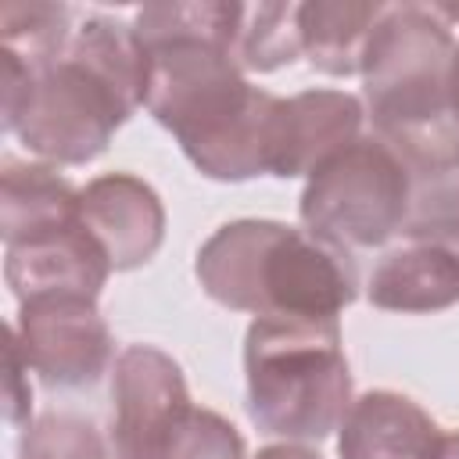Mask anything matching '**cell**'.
<instances>
[{"mask_svg": "<svg viewBox=\"0 0 459 459\" xmlns=\"http://www.w3.org/2000/svg\"><path fill=\"white\" fill-rule=\"evenodd\" d=\"M244 4H147L133 29L147 50L143 108L197 172L222 183L273 176L280 97L247 82L237 61Z\"/></svg>", "mask_w": 459, "mask_h": 459, "instance_id": "obj_1", "label": "cell"}, {"mask_svg": "<svg viewBox=\"0 0 459 459\" xmlns=\"http://www.w3.org/2000/svg\"><path fill=\"white\" fill-rule=\"evenodd\" d=\"M455 43L434 4L384 7L366 43L359 75L373 136L405 161L416 183L459 172V122L448 104Z\"/></svg>", "mask_w": 459, "mask_h": 459, "instance_id": "obj_2", "label": "cell"}, {"mask_svg": "<svg viewBox=\"0 0 459 459\" xmlns=\"http://www.w3.org/2000/svg\"><path fill=\"white\" fill-rule=\"evenodd\" d=\"M147 50L136 29L90 14L68 50L32 79L14 136L50 165H86L100 158L122 122L143 104Z\"/></svg>", "mask_w": 459, "mask_h": 459, "instance_id": "obj_3", "label": "cell"}, {"mask_svg": "<svg viewBox=\"0 0 459 459\" xmlns=\"http://www.w3.org/2000/svg\"><path fill=\"white\" fill-rule=\"evenodd\" d=\"M194 273L212 301L255 319H337L359 298L348 251L276 219L219 226L197 247Z\"/></svg>", "mask_w": 459, "mask_h": 459, "instance_id": "obj_4", "label": "cell"}, {"mask_svg": "<svg viewBox=\"0 0 459 459\" xmlns=\"http://www.w3.org/2000/svg\"><path fill=\"white\" fill-rule=\"evenodd\" d=\"M244 373L251 423L283 441L330 437L355 402L337 319H255Z\"/></svg>", "mask_w": 459, "mask_h": 459, "instance_id": "obj_5", "label": "cell"}, {"mask_svg": "<svg viewBox=\"0 0 459 459\" xmlns=\"http://www.w3.org/2000/svg\"><path fill=\"white\" fill-rule=\"evenodd\" d=\"M412 190L416 179L405 161L369 133L337 151L308 176L298 215L308 233L341 251L380 247L394 233H402Z\"/></svg>", "mask_w": 459, "mask_h": 459, "instance_id": "obj_6", "label": "cell"}, {"mask_svg": "<svg viewBox=\"0 0 459 459\" xmlns=\"http://www.w3.org/2000/svg\"><path fill=\"white\" fill-rule=\"evenodd\" d=\"M11 333L29 369L47 387H90L115 359L111 330L93 298L22 301Z\"/></svg>", "mask_w": 459, "mask_h": 459, "instance_id": "obj_7", "label": "cell"}, {"mask_svg": "<svg viewBox=\"0 0 459 459\" xmlns=\"http://www.w3.org/2000/svg\"><path fill=\"white\" fill-rule=\"evenodd\" d=\"M194 409L179 362L154 344H129L111 369V448L115 455L158 445Z\"/></svg>", "mask_w": 459, "mask_h": 459, "instance_id": "obj_8", "label": "cell"}, {"mask_svg": "<svg viewBox=\"0 0 459 459\" xmlns=\"http://www.w3.org/2000/svg\"><path fill=\"white\" fill-rule=\"evenodd\" d=\"M79 222L104 247L115 273L147 265L165 240V204L133 172H104L79 190Z\"/></svg>", "mask_w": 459, "mask_h": 459, "instance_id": "obj_9", "label": "cell"}, {"mask_svg": "<svg viewBox=\"0 0 459 459\" xmlns=\"http://www.w3.org/2000/svg\"><path fill=\"white\" fill-rule=\"evenodd\" d=\"M108 276H111V262L82 222L29 237L22 244H7V258H4V280L18 298V305L32 298L97 301Z\"/></svg>", "mask_w": 459, "mask_h": 459, "instance_id": "obj_10", "label": "cell"}, {"mask_svg": "<svg viewBox=\"0 0 459 459\" xmlns=\"http://www.w3.org/2000/svg\"><path fill=\"white\" fill-rule=\"evenodd\" d=\"M366 108L344 90H301L280 97L273 176H312L323 161L362 136Z\"/></svg>", "mask_w": 459, "mask_h": 459, "instance_id": "obj_11", "label": "cell"}, {"mask_svg": "<svg viewBox=\"0 0 459 459\" xmlns=\"http://www.w3.org/2000/svg\"><path fill=\"white\" fill-rule=\"evenodd\" d=\"M441 427L423 405L398 391H366L359 394L341 427L337 455L341 459H434L441 445Z\"/></svg>", "mask_w": 459, "mask_h": 459, "instance_id": "obj_12", "label": "cell"}, {"mask_svg": "<svg viewBox=\"0 0 459 459\" xmlns=\"http://www.w3.org/2000/svg\"><path fill=\"white\" fill-rule=\"evenodd\" d=\"M369 305L384 312H441L459 305V255L437 244L387 251L366 283Z\"/></svg>", "mask_w": 459, "mask_h": 459, "instance_id": "obj_13", "label": "cell"}, {"mask_svg": "<svg viewBox=\"0 0 459 459\" xmlns=\"http://www.w3.org/2000/svg\"><path fill=\"white\" fill-rule=\"evenodd\" d=\"M79 222V190L54 169L36 161H4L0 172V237L22 244L29 237Z\"/></svg>", "mask_w": 459, "mask_h": 459, "instance_id": "obj_14", "label": "cell"}, {"mask_svg": "<svg viewBox=\"0 0 459 459\" xmlns=\"http://www.w3.org/2000/svg\"><path fill=\"white\" fill-rule=\"evenodd\" d=\"M387 4L355 0H308L298 4L301 54L323 75H359L373 25Z\"/></svg>", "mask_w": 459, "mask_h": 459, "instance_id": "obj_15", "label": "cell"}, {"mask_svg": "<svg viewBox=\"0 0 459 459\" xmlns=\"http://www.w3.org/2000/svg\"><path fill=\"white\" fill-rule=\"evenodd\" d=\"M72 11L65 4L11 0L0 4V50L29 65L36 75L50 68L72 43Z\"/></svg>", "mask_w": 459, "mask_h": 459, "instance_id": "obj_16", "label": "cell"}, {"mask_svg": "<svg viewBox=\"0 0 459 459\" xmlns=\"http://www.w3.org/2000/svg\"><path fill=\"white\" fill-rule=\"evenodd\" d=\"M301 54L298 4H244L237 61L244 72H276Z\"/></svg>", "mask_w": 459, "mask_h": 459, "instance_id": "obj_17", "label": "cell"}, {"mask_svg": "<svg viewBox=\"0 0 459 459\" xmlns=\"http://www.w3.org/2000/svg\"><path fill=\"white\" fill-rule=\"evenodd\" d=\"M115 459H244V437L215 409L194 405L158 445Z\"/></svg>", "mask_w": 459, "mask_h": 459, "instance_id": "obj_18", "label": "cell"}, {"mask_svg": "<svg viewBox=\"0 0 459 459\" xmlns=\"http://www.w3.org/2000/svg\"><path fill=\"white\" fill-rule=\"evenodd\" d=\"M18 459H111V441L79 412H43L25 423Z\"/></svg>", "mask_w": 459, "mask_h": 459, "instance_id": "obj_19", "label": "cell"}, {"mask_svg": "<svg viewBox=\"0 0 459 459\" xmlns=\"http://www.w3.org/2000/svg\"><path fill=\"white\" fill-rule=\"evenodd\" d=\"M402 237H409L412 244H437L459 255V172L416 183Z\"/></svg>", "mask_w": 459, "mask_h": 459, "instance_id": "obj_20", "label": "cell"}, {"mask_svg": "<svg viewBox=\"0 0 459 459\" xmlns=\"http://www.w3.org/2000/svg\"><path fill=\"white\" fill-rule=\"evenodd\" d=\"M32 412V387H29V362L7 326V423H29Z\"/></svg>", "mask_w": 459, "mask_h": 459, "instance_id": "obj_21", "label": "cell"}, {"mask_svg": "<svg viewBox=\"0 0 459 459\" xmlns=\"http://www.w3.org/2000/svg\"><path fill=\"white\" fill-rule=\"evenodd\" d=\"M251 459H323L316 448H308V445H301V441H283V445H265V448H258V455H251Z\"/></svg>", "mask_w": 459, "mask_h": 459, "instance_id": "obj_22", "label": "cell"}, {"mask_svg": "<svg viewBox=\"0 0 459 459\" xmlns=\"http://www.w3.org/2000/svg\"><path fill=\"white\" fill-rule=\"evenodd\" d=\"M448 104H452V115H455V122H459V43H455L452 68H448Z\"/></svg>", "mask_w": 459, "mask_h": 459, "instance_id": "obj_23", "label": "cell"}, {"mask_svg": "<svg viewBox=\"0 0 459 459\" xmlns=\"http://www.w3.org/2000/svg\"><path fill=\"white\" fill-rule=\"evenodd\" d=\"M434 459H459V430L441 434V445H437V455Z\"/></svg>", "mask_w": 459, "mask_h": 459, "instance_id": "obj_24", "label": "cell"}, {"mask_svg": "<svg viewBox=\"0 0 459 459\" xmlns=\"http://www.w3.org/2000/svg\"><path fill=\"white\" fill-rule=\"evenodd\" d=\"M437 7V14L448 22V25H455L459 22V4H434Z\"/></svg>", "mask_w": 459, "mask_h": 459, "instance_id": "obj_25", "label": "cell"}]
</instances>
